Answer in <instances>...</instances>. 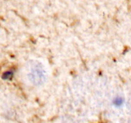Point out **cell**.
Wrapping results in <instances>:
<instances>
[{"label":"cell","mask_w":131,"mask_h":123,"mask_svg":"<svg viewBox=\"0 0 131 123\" xmlns=\"http://www.w3.org/2000/svg\"><path fill=\"white\" fill-rule=\"evenodd\" d=\"M30 78L33 83L36 85L41 84L43 82L45 79L44 71L42 70L40 65H35L32 68L31 70Z\"/></svg>","instance_id":"obj_1"},{"label":"cell","mask_w":131,"mask_h":123,"mask_svg":"<svg viewBox=\"0 0 131 123\" xmlns=\"http://www.w3.org/2000/svg\"><path fill=\"white\" fill-rule=\"evenodd\" d=\"M14 75L12 71H6L2 75V78L4 79H10Z\"/></svg>","instance_id":"obj_2"},{"label":"cell","mask_w":131,"mask_h":123,"mask_svg":"<svg viewBox=\"0 0 131 123\" xmlns=\"http://www.w3.org/2000/svg\"><path fill=\"white\" fill-rule=\"evenodd\" d=\"M114 103L115 105H116V106H120L123 103V100L122 99L120 98V97H118L115 99V101H114Z\"/></svg>","instance_id":"obj_3"}]
</instances>
